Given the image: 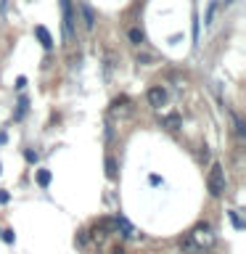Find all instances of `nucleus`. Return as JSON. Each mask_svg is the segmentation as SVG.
Listing matches in <instances>:
<instances>
[{
	"label": "nucleus",
	"instance_id": "1",
	"mask_svg": "<svg viewBox=\"0 0 246 254\" xmlns=\"http://www.w3.org/2000/svg\"><path fill=\"white\" fill-rule=\"evenodd\" d=\"M206 188H209L212 196H222V193H225V170H222V164H217V162L212 164L209 178H206Z\"/></svg>",
	"mask_w": 246,
	"mask_h": 254
},
{
	"label": "nucleus",
	"instance_id": "2",
	"mask_svg": "<svg viewBox=\"0 0 246 254\" xmlns=\"http://www.w3.org/2000/svg\"><path fill=\"white\" fill-rule=\"evenodd\" d=\"M188 236L196 241L198 249H204V246L209 249V246L214 244V233H212V228H209V225H196V228H193V233H188Z\"/></svg>",
	"mask_w": 246,
	"mask_h": 254
},
{
	"label": "nucleus",
	"instance_id": "3",
	"mask_svg": "<svg viewBox=\"0 0 246 254\" xmlns=\"http://www.w3.org/2000/svg\"><path fill=\"white\" fill-rule=\"evenodd\" d=\"M61 13H63V35L66 40L74 37V13H71V0H61Z\"/></svg>",
	"mask_w": 246,
	"mask_h": 254
},
{
	"label": "nucleus",
	"instance_id": "4",
	"mask_svg": "<svg viewBox=\"0 0 246 254\" xmlns=\"http://www.w3.org/2000/svg\"><path fill=\"white\" fill-rule=\"evenodd\" d=\"M130 111H132V101L127 98V95L114 98V103H111V114H130Z\"/></svg>",
	"mask_w": 246,
	"mask_h": 254
},
{
	"label": "nucleus",
	"instance_id": "5",
	"mask_svg": "<svg viewBox=\"0 0 246 254\" xmlns=\"http://www.w3.org/2000/svg\"><path fill=\"white\" fill-rule=\"evenodd\" d=\"M148 103L154 109H162L164 103H167V93H164V87H151L148 90Z\"/></svg>",
	"mask_w": 246,
	"mask_h": 254
},
{
	"label": "nucleus",
	"instance_id": "6",
	"mask_svg": "<svg viewBox=\"0 0 246 254\" xmlns=\"http://www.w3.org/2000/svg\"><path fill=\"white\" fill-rule=\"evenodd\" d=\"M114 230H122V236H124V238H135V236H138V230H135L124 217H117V220H114Z\"/></svg>",
	"mask_w": 246,
	"mask_h": 254
},
{
	"label": "nucleus",
	"instance_id": "7",
	"mask_svg": "<svg viewBox=\"0 0 246 254\" xmlns=\"http://www.w3.org/2000/svg\"><path fill=\"white\" fill-rule=\"evenodd\" d=\"M35 35H37L40 43H43L45 51H51V48H53V37H51V32H48L45 27H35Z\"/></svg>",
	"mask_w": 246,
	"mask_h": 254
},
{
	"label": "nucleus",
	"instance_id": "8",
	"mask_svg": "<svg viewBox=\"0 0 246 254\" xmlns=\"http://www.w3.org/2000/svg\"><path fill=\"white\" fill-rule=\"evenodd\" d=\"M180 252H183V254H201V249L196 246V241H193L190 236H185V238L180 241Z\"/></svg>",
	"mask_w": 246,
	"mask_h": 254
},
{
	"label": "nucleus",
	"instance_id": "9",
	"mask_svg": "<svg viewBox=\"0 0 246 254\" xmlns=\"http://www.w3.org/2000/svg\"><path fill=\"white\" fill-rule=\"evenodd\" d=\"M82 16H85V27H87V32H93V29H95V13H93V8L87 5V3H82Z\"/></svg>",
	"mask_w": 246,
	"mask_h": 254
},
{
	"label": "nucleus",
	"instance_id": "10",
	"mask_svg": "<svg viewBox=\"0 0 246 254\" xmlns=\"http://www.w3.org/2000/svg\"><path fill=\"white\" fill-rule=\"evenodd\" d=\"M162 125L167 127V130H180V117L178 114H170V117L162 119Z\"/></svg>",
	"mask_w": 246,
	"mask_h": 254
},
{
	"label": "nucleus",
	"instance_id": "11",
	"mask_svg": "<svg viewBox=\"0 0 246 254\" xmlns=\"http://www.w3.org/2000/svg\"><path fill=\"white\" fill-rule=\"evenodd\" d=\"M106 236H109V230L103 228V225H95L93 228V241L95 244H103V241H106Z\"/></svg>",
	"mask_w": 246,
	"mask_h": 254
},
{
	"label": "nucleus",
	"instance_id": "12",
	"mask_svg": "<svg viewBox=\"0 0 246 254\" xmlns=\"http://www.w3.org/2000/svg\"><path fill=\"white\" fill-rule=\"evenodd\" d=\"M127 37H130V43H132V45H140L143 40H146V37H143V32H140L138 27H132L130 32H127Z\"/></svg>",
	"mask_w": 246,
	"mask_h": 254
},
{
	"label": "nucleus",
	"instance_id": "13",
	"mask_svg": "<svg viewBox=\"0 0 246 254\" xmlns=\"http://www.w3.org/2000/svg\"><path fill=\"white\" fill-rule=\"evenodd\" d=\"M106 175H109L111 180L117 178V162H114V159H111V156H106Z\"/></svg>",
	"mask_w": 246,
	"mask_h": 254
},
{
	"label": "nucleus",
	"instance_id": "14",
	"mask_svg": "<svg viewBox=\"0 0 246 254\" xmlns=\"http://www.w3.org/2000/svg\"><path fill=\"white\" fill-rule=\"evenodd\" d=\"M27 98H24V95H21V98H19V109H16V119H24V114H27Z\"/></svg>",
	"mask_w": 246,
	"mask_h": 254
},
{
	"label": "nucleus",
	"instance_id": "15",
	"mask_svg": "<svg viewBox=\"0 0 246 254\" xmlns=\"http://www.w3.org/2000/svg\"><path fill=\"white\" fill-rule=\"evenodd\" d=\"M37 183L45 188L48 183H51V172H48V170H40V172H37Z\"/></svg>",
	"mask_w": 246,
	"mask_h": 254
},
{
	"label": "nucleus",
	"instance_id": "16",
	"mask_svg": "<svg viewBox=\"0 0 246 254\" xmlns=\"http://www.w3.org/2000/svg\"><path fill=\"white\" fill-rule=\"evenodd\" d=\"M233 122H236V132L241 135V138H246V127H244V122L238 117H233Z\"/></svg>",
	"mask_w": 246,
	"mask_h": 254
},
{
	"label": "nucleus",
	"instance_id": "17",
	"mask_svg": "<svg viewBox=\"0 0 246 254\" xmlns=\"http://www.w3.org/2000/svg\"><path fill=\"white\" fill-rule=\"evenodd\" d=\"M0 236H3V241H5V244H13V238H16V236H13V230H0Z\"/></svg>",
	"mask_w": 246,
	"mask_h": 254
},
{
	"label": "nucleus",
	"instance_id": "18",
	"mask_svg": "<svg viewBox=\"0 0 246 254\" xmlns=\"http://www.w3.org/2000/svg\"><path fill=\"white\" fill-rule=\"evenodd\" d=\"M228 214H230V220H233V225H236L238 230H241V228H244V222H241V217H238L236 212H228Z\"/></svg>",
	"mask_w": 246,
	"mask_h": 254
},
{
	"label": "nucleus",
	"instance_id": "19",
	"mask_svg": "<svg viewBox=\"0 0 246 254\" xmlns=\"http://www.w3.org/2000/svg\"><path fill=\"white\" fill-rule=\"evenodd\" d=\"M24 159H27V162H37V154H35V151H24Z\"/></svg>",
	"mask_w": 246,
	"mask_h": 254
},
{
	"label": "nucleus",
	"instance_id": "20",
	"mask_svg": "<svg viewBox=\"0 0 246 254\" xmlns=\"http://www.w3.org/2000/svg\"><path fill=\"white\" fill-rule=\"evenodd\" d=\"M77 238H79V244H87V241H90V238H87V230H79Z\"/></svg>",
	"mask_w": 246,
	"mask_h": 254
},
{
	"label": "nucleus",
	"instance_id": "21",
	"mask_svg": "<svg viewBox=\"0 0 246 254\" xmlns=\"http://www.w3.org/2000/svg\"><path fill=\"white\" fill-rule=\"evenodd\" d=\"M16 87H19V90H24V87H27V77H19V79H16Z\"/></svg>",
	"mask_w": 246,
	"mask_h": 254
},
{
	"label": "nucleus",
	"instance_id": "22",
	"mask_svg": "<svg viewBox=\"0 0 246 254\" xmlns=\"http://www.w3.org/2000/svg\"><path fill=\"white\" fill-rule=\"evenodd\" d=\"M8 198H11V193H8V190H0V204H5Z\"/></svg>",
	"mask_w": 246,
	"mask_h": 254
},
{
	"label": "nucleus",
	"instance_id": "23",
	"mask_svg": "<svg viewBox=\"0 0 246 254\" xmlns=\"http://www.w3.org/2000/svg\"><path fill=\"white\" fill-rule=\"evenodd\" d=\"M111 254H127V252H124V246H114V249H111Z\"/></svg>",
	"mask_w": 246,
	"mask_h": 254
}]
</instances>
